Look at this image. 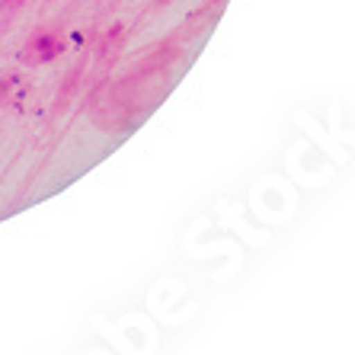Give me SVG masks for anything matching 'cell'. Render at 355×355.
I'll return each mask as SVG.
<instances>
[{
  "label": "cell",
  "instance_id": "1",
  "mask_svg": "<svg viewBox=\"0 0 355 355\" xmlns=\"http://www.w3.org/2000/svg\"><path fill=\"white\" fill-rule=\"evenodd\" d=\"M58 51H61V42L55 39V35H39L35 42H29V45H26L23 58L26 61H49V58H55Z\"/></svg>",
  "mask_w": 355,
  "mask_h": 355
}]
</instances>
